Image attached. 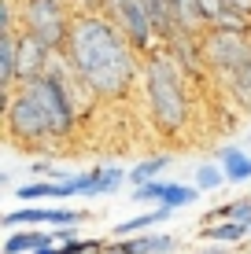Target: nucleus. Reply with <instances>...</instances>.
<instances>
[{"label": "nucleus", "instance_id": "nucleus-18", "mask_svg": "<svg viewBox=\"0 0 251 254\" xmlns=\"http://www.w3.org/2000/svg\"><path fill=\"white\" fill-rule=\"evenodd\" d=\"M170 162H174L170 155H148V159H141L133 170H129V181H133V188L148 185V181H159V173L167 170Z\"/></svg>", "mask_w": 251, "mask_h": 254}, {"label": "nucleus", "instance_id": "nucleus-11", "mask_svg": "<svg viewBox=\"0 0 251 254\" xmlns=\"http://www.w3.org/2000/svg\"><path fill=\"white\" fill-rule=\"evenodd\" d=\"M122 181H129V170H118V166H96L89 170V181H85V199H96V195H111V191L122 188Z\"/></svg>", "mask_w": 251, "mask_h": 254}, {"label": "nucleus", "instance_id": "nucleus-13", "mask_svg": "<svg viewBox=\"0 0 251 254\" xmlns=\"http://www.w3.org/2000/svg\"><path fill=\"white\" fill-rule=\"evenodd\" d=\"M248 236H251V229L240 221H203V229H200V240H207V243H240Z\"/></svg>", "mask_w": 251, "mask_h": 254}, {"label": "nucleus", "instance_id": "nucleus-3", "mask_svg": "<svg viewBox=\"0 0 251 254\" xmlns=\"http://www.w3.org/2000/svg\"><path fill=\"white\" fill-rule=\"evenodd\" d=\"M19 26L52 52H63L74 26V7L63 0H19Z\"/></svg>", "mask_w": 251, "mask_h": 254}, {"label": "nucleus", "instance_id": "nucleus-20", "mask_svg": "<svg viewBox=\"0 0 251 254\" xmlns=\"http://www.w3.org/2000/svg\"><path fill=\"white\" fill-rule=\"evenodd\" d=\"M226 185V170H222V162H203L196 166V188L200 191H214Z\"/></svg>", "mask_w": 251, "mask_h": 254}, {"label": "nucleus", "instance_id": "nucleus-9", "mask_svg": "<svg viewBox=\"0 0 251 254\" xmlns=\"http://www.w3.org/2000/svg\"><path fill=\"white\" fill-rule=\"evenodd\" d=\"M174 247L177 240L167 232H141V236H129V240H115L107 254H170Z\"/></svg>", "mask_w": 251, "mask_h": 254}, {"label": "nucleus", "instance_id": "nucleus-6", "mask_svg": "<svg viewBox=\"0 0 251 254\" xmlns=\"http://www.w3.org/2000/svg\"><path fill=\"white\" fill-rule=\"evenodd\" d=\"M200 52H203V63L214 70V74H229V70L251 63V37L248 30H207L200 37Z\"/></svg>", "mask_w": 251, "mask_h": 254}, {"label": "nucleus", "instance_id": "nucleus-7", "mask_svg": "<svg viewBox=\"0 0 251 254\" xmlns=\"http://www.w3.org/2000/svg\"><path fill=\"white\" fill-rule=\"evenodd\" d=\"M85 214L82 210H48V206H22V210H11V214H4V229H19V225H82Z\"/></svg>", "mask_w": 251, "mask_h": 254}, {"label": "nucleus", "instance_id": "nucleus-26", "mask_svg": "<svg viewBox=\"0 0 251 254\" xmlns=\"http://www.w3.org/2000/svg\"><path fill=\"white\" fill-rule=\"evenodd\" d=\"M63 4H71V0H63Z\"/></svg>", "mask_w": 251, "mask_h": 254}, {"label": "nucleus", "instance_id": "nucleus-2", "mask_svg": "<svg viewBox=\"0 0 251 254\" xmlns=\"http://www.w3.org/2000/svg\"><path fill=\"white\" fill-rule=\"evenodd\" d=\"M144 100H148V118L163 136H181L192 122V100L185 85V66L170 48H155L144 63Z\"/></svg>", "mask_w": 251, "mask_h": 254}, {"label": "nucleus", "instance_id": "nucleus-17", "mask_svg": "<svg viewBox=\"0 0 251 254\" xmlns=\"http://www.w3.org/2000/svg\"><path fill=\"white\" fill-rule=\"evenodd\" d=\"M170 4H174V15H177V30L192 33V37H203L207 22L200 15V0H170Z\"/></svg>", "mask_w": 251, "mask_h": 254}, {"label": "nucleus", "instance_id": "nucleus-15", "mask_svg": "<svg viewBox=\"0 0 251 254\" xmlns=\"http://www.w3.org/2000/svg\"><path fill=\"white\" fill-rule=\"evenodd\" d=\"M218 162L226 170V181L229 185H240V181H251V155L240 151V147H222L218 151Z\"/></svg>", "mask_w": 251, "mask_h": 254}, {"label": "nucleus", "instance_id": "nucleus-19", "mask_svg": "<svg viewBox=\"0 0 251 254\" xmlns=\"http://www.w3.org/2000/svg\"><path fill=\"white\" fill-rule=\"evenodd\" d=\"M196 199H200V188H196V185H167L163 206H167V210H181V206H192Z\"/></svg>", "mask_w": 251, "mask_h": 254}, {"label": "nucleus", "instance_id": "nucleus-24", "mask_svg": "<svg viewBox=\"0 0 251 254\" xmlns=\"http://www.w3.org/2000/svg\"><path fill=\"white\" fill-rule=\"evenodd\" d=\"M226 4H229L233 15H240V19H251V0H226Z\"/></svg>", "mask_w": 251, "mask_h": 254}, {"label": "nucleus", "instance_id": "nucleus-4", "mask_svg": "<svg viewBox=\"0 0 251 254\" xmlns=\"http://www.w3.org/2000/svg\"><path fill=\"white\" fill-rule=\"evenodd\" d=\"M19 89H26L37 100V107L45 111V118H48V129H52V140H67L78 129V107H74V100H71V92L63 89V85L56 81L52 74L45 77H33V81H26L19 85Z\"/></svg>", "mask_w": 251, "mask_h": 254}, {"label": "nucleus", "instance_id": "nucleus-23", "mask_svg": "<svg viewBox=\"0 0 251 254\" xmlns=\"http://www.w3.org/2000/svg\"><path fill=\"white\" fill-rule=\"evenodd\" d=\"M52 240H56V247H63V243H74V240H82V236H78L74 225H67V229H56V232H52Z\"/></svg>", "mask_w": 251, "mask_h": 254}, {"label": "nucleus", "instance_id": "nucleus-8", "mask_svg": "<svg viewBox=\"0 0 251 254\" xmlns=\"http://www.w3.org/2000/svg\"><path fill=\"white\" fill-rule=\"evenodd\" d=\"M52 56L56 52L48 45H41L30 33H19V85L33 81V77H45L48 66H52Z\"/></svg>", "mask_w": 251, "mask_h": 254}, {"label": "nucleus", "instance_id": "nucleus-25", "mask_svg": "<svg viewBox=\"0 0 251 254\" xmlns=\"http://www.w3.org/2000/svg\"><path fill=\"white\" fill-rule=\"evenodd\" d=\"M200 254H226L222 247H207V251H200Z\"/></svg>", "mask_w": 251, "mask_h": 254}, {"label": "nucleus", "instance_id": "nucleus-10", "mask_svg": "<svg viewBox=\"0 0 251 254\" xmlns=\"http://www.w3.org/2000/svg\"><path fill=\"white\" fill-rule=\"evenodd\" d=\"M144 4V11H148V19H152V30H155V37L163 41V48L170 45V41L177 37V15H174V4L170 0H141Z\"/></svg>", "mask_w": 251, "mask_h": 254}, {"label": "nucleus", "instance_id": "nucleus-22", "mask_svg": "<svg viewBox=\"0 0 251 254\" xmlns=\"http://www.w3.org/2000/svg\"><path fill=\"white\" fill-rule=\"evenodd\" d=\"M56 188H59V181H33V185H22V188H15V199H56Z\"/></svg>", "mask_w": 251, "mask_h": 254}, {"label": "nucleus", "instance_id": "nucleus-21", "mask_svg": "<svg viewBox=\"0 0 251 254\" xmlns=\"http://www.w3.org/2000/svg\"><path fill=\"white\" fill-rule=\"evenodd\" d=\"M163 195H167V181H148V185L133 188V203L141 206H163Z\"/></svg>", "mask_w": 251, "mask_h": 254}, {"label": "nucleus", "instance_id": "nucleus-16", "mask_svg": "<svg viewBox=\"0 0 251 254\" xmlns=\"http://www.w3.org/2000/svg\"><path fill=\"white\" fill-rule=\"evenodd\" d=\"M52 232L45 229H30V232H11L7 236V243H4V254H33V251H41V247H52Z\"/></svg>", "mask_w": 251, "mask_h": 254}, {"label": "nucleus", "instance_id": "nucleus-12", "mask_svg": "<svg viewBox=\"0 0 251 254\" xmlns=\"http://www.w3.org/2000/svg\"><path fill=\"white\" fill-rule=\"evenodd\" d=\"M170 214H174V210H167V206H152L148 214L126 217V221H118L115 229H111V240H129V236H141V232L155 229V225H163V221H167Z\"/></svg>", "mask_w": 251, "mask_h": 254}, {"label": "nucleus", "instance_id": "nucleus-5", "mask_svg": "<svg viewBox=\"0 0 251 254\" xmlns=\"http://www.w3.org/2000/svg\"><path fill=\"white\" fill-rule=\"evenodd\" d=\"M4 133H7V140H15V144H41V140H52L45 111L37 107V100H33L26 89L7 92V100H4Z\"/></svg>", "mask_w": 251, "mask_h": 254}, {"label": "nucleus", "instance_id": "nucleus-1", "mask_svg": "<svg viewBox=\"0 0 251 254\" xmlns=\"http://www.w3.org/2000/svg\"><path fill=\"white\" fill-rule=\"evenodd\" d=\"M63 56L71 59V66L92 89L96 100H126L133 92L137 77L144 74L129 37L100 11L96 15H74Z\"/></svg>", "mask_w": 251, "mask_h": 254}, {"label": "nucleus", "instance_id": "nucleus-14", "mask_svg": "<svg viewBox=\"0 0 251 254\" xmlns=\"http://www.w3.org/2000/svg\"><path fill=\"white\" fill-rule=\"evenodd\" d=\"M222 85H226V92L233 96V103H237V107L251 111V63L229 70V74H222Z\"/></svg>", "mask_w": 251, "mask_h": 254}]
</instances>
